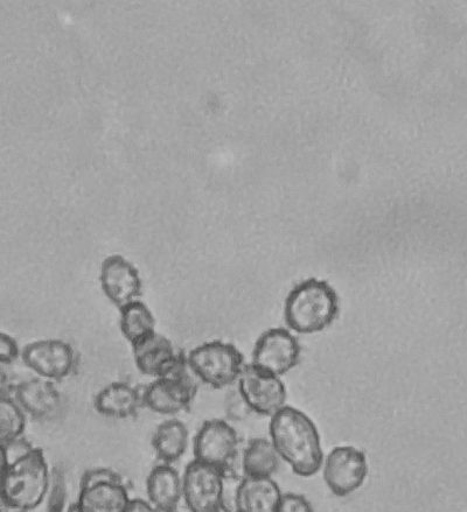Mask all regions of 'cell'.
<instances>
[{"label": "cell", "mask_w": 467, "mask_h": 512, "mask_svg": "<svg viewBox=\"0 0 467 512\" xmlns=\"http://www.w3.org/2000/svg\"><path fill=\"white\" fill-rule=\"evenodd\" d=\"M338 313V294L324 280H305L295 286L285 300V322L298 334L324 331L336 320Z\"/></svg>", "instance_id": "3957f363"}, {"label": "cell", "mask_w": 467, "mask_h": 512, "mask_svg": "<svg viewBox=\"0 0 467 512\" xmlns=\"http://www.w3.org/2000/svg\"><path fill=\"white\" fill-rule=\"evenodd\" d=\"M276 512H315L304 496L290 493L282 495Z\"/></svg>", "instance_id": "484cf974"}, {"label": "cell", "mask_w": 467, "mask_h": 512, "mask_svg": "<svg viewBox=\"0 0 467 512\" xmlns=\"http://www.w3.org/2000/svg\"><path fill=\"white\" fill-rule=\"evenodd\" d=\"M188 368L199 382L213 389H223L238 382L245 359L232 343H202L185 355Z\"/></svg>", "instance_id": "277c9868"}, {"label": "cell", "mask_w": 467, "mask_h": 512, "mask_svg": "<svg viewBox=\"0 0 467 512\" xmlns=\"http://www.w3.org/2000/svg\"><path fill=\"white\" fill-rule=\"evenodd\" d=\"M190 445V431L179 419H167L152 436V448L160 464L173 465L184 457Z\"/></svg>", "instance_id": "d6986e66"}, {"label": "cell", "mask_w": 467, "mask_h": 512, "mask_svg": "<svg viewBox=\"0 0 467 512\" xmlns=\"http://www.w3.org/2000/svg\"><path fill=\"white\" fill-rule=\"evenodd\" d=\"M100 285L104 296L117 310L142 300L141 273L134 264L121 255L104 259L100 270Z\"/></svg>", "instance_id": "7c38bea8"}, {"label": "cell", "mask_w": 467, "mask_h": 512, "mask_svg": "<svg viewBox=\"0 0 467 512\" xmlns=\"http://www.w3.org/2000/svg\"><path fill=\"white\" fill-rule=\"evenodd\" d=\"M27 417L11 394L0 392V445L24 437Z\"/></svg>", "instance_id": "7402d4cb"}, {"label": "cell", "mask_w": 467, "mask_h": 512, "mask_svg": "<svg viewBox=\"0 0 467 512\" xmlns=\"http://www.w3.org/2000/svg\"><path fill=\"white\" fill-rule=\"evenodd\" d=\"M132 352L137 369L143 375L153 378L169 375L185 357L170 339L159 333L132 346Z\"/></svg>", "instance_id": "5bb4252c"}, {"label": "cell", "mask_w": 467, "mask_h": 512, "mask_svg": "<svg viewBox=\"0 0 467 512\" xmlns=\"http://www.w3.org/2000/svg\"><path fill=\"white\" fill-rule=\"evenodd\" d=\"M269 433L278 457L298 476L310 478L322 468L324 452L320 434L303 411L284 406L271 417Z\"/></svg>", "instance_id": "6da1fadb"}, {"label": "cell", "mask_w": 467, "mask_h": 512, "mask_svg": "<svg viewBox=\"0 0 467 512\" xmlns=\"http://www.w3.org/2000/svg\"><path fill=\"white\" fill-rule=\"evenodd\" d=\"M146 496L159 512L178 511L183 502V475L173 465H157L146 479Z\"/></svg>", "instance_id": "2e32d148"}, {"label": "cell", "mask_w": 467, "mask_h": 512, "mask_svg": "<svg viewBox=\"0 0 467 512\" xmlns=\"http://www.w3.org/2000/svg\"><path fill=\"white\" fill-rule=\"evenodd\" d=\"M0 512H8V511H0Z\"/></svg>", "instance_id": "4dcf8cb0"}, {"label": "cell", "mask_w": 467, "mask_h": 512, "mask_svg": "<svg viewBox=\"0 0 467 512\" xmlns=\"http://www.w3.org/2000/svg\"><path fill=\"white\" fill-rule=\"evenodd\" d=\"M20 359L34 375L54 383L71 376L78 364L74 348L58 339L29 343L20 352Z\"/></svg>", "instance_id": "ba28073f"}, {"label": "cell", "mask_w": 467, "mask_h": 512, "mask_svg": "<svg viewBox=\"0 0 467 512\" xmlns=\"http://www.w3.org/2000/svg\"><path fill=\"white\" fill-rule=\"evenodd\" d=\"M124 512H159L148 501L143 499H131L127 510Z\"/></svg>", "instance_id": "4316f807"}, {"label": "cell", "mask_w": 467, "mask_h": 512, "mask_svg": "<svg viewBox=\"0 0 467 512\" xmlns=\"http://www.w3.org/2000/svg\"><path fill=\"white\" fill-rule=\"evenodd\" d=\"M52 468L40 448L12 461L0 478V495L8 512H32L44 504Z\"/></svg>", "instance_id": "7a4b0ae2"}, {"label": "cell", "mask_w": 467, "mask_h": 512, "mask_svg": "<svg viewBox=\"0 0 467 512\" xmlns=\"http://www.w3.org/2000/svg\"><path fill=\"white\" fill-rule=\"evenodd\" d=\"M130 501L128 488L122 481L82 487L75 503L80 512H124Z\"/></svg>", "instance_id": "ac0fdd59"}, {"label": "cell", "mask_w": 467, "mask_h": 512, "mask_svg": "<svg viewBox=\"0 0 467 512\" xmlns=\"http://www.w3.org/2000/svg\"><path fill=\"white\" fill-rule=\"evenodd\" d=\"M226 473L193 460L183 474V502L190 512H220L226 495Z\"/></svg>", "instance_id": "8992f818"}, {"label": "cell", "mask_w": 467, "mask_h": 512, "mask_svg": "<svg viewBox=\"0 0 467 512\" xmlns=\"http://www.w3.org/2000/svg\"><path fill=\"white\" fill-rule=\"evenodd\" d=\"M20 352L22 349L19 348L17 341L9 334L0 332V367L15 363L20 357Z\"/></svg>", "instance_id": "d4e9b609"}, {"label": "cell", "mask_w": 467, "mask_h": 512, "mask_svg": "<svg viewBox=\"0 0 467 512\" xmlns=\"http://www.w3.org/2000/svg\"><path fill=\"white\" fill-rule=\"evenodd\" d=\"M143 406L142 394L132 385L113 382L97 392L94 408L99 415L111 419H128Z\"/></svg>", "instance_id": "e0dca14e"}, {"label": "cell", "mask_w": 467, "mask_h": 512, "mask_svg": "<svg viewBox=\"0 0 467 512\" xmlns=\"http://www.w3.org/2000/svg\"><path fill=\"white\" fill-rule=\"evenodd\" d=\"M174 512H179V511H174Z\"/></svg>", "instance_id": "d6a6232c"}, {"label": "cell", "mask_w": 467, "mask_h": 512, "mask_svg": "<svg viewBox=\"0 0 467 512\" xmlns=\"http://www.w3.org/2000/svg\"><path fill=\"white\" fill-rule=\"evenodd\" d=\"M220 512H227V511H225V510H221Z\"/></svg>", "instance_id": "f546056e"}, {"label": "cell", "mask_w": 467, "mask_h": 512, "mask_svg": "<svg viewBox=\"0 0 467 512\" xmlns=\"http://www.w3.org/2000/svg\"><path fill=\"white\" fill-rule=\"evenodd\" d=\"M281 466V458L270 440L257 438L247 445L242 455V469L246 476L271 478Z\"/></svg>", "instance_id": "44dd1931"}, {"label": "cell", "mask_w": 467, "mask_h": 512, "mask_svg": "<svg viewBox=\"0 0 467 512\" xmlns=\"http://www.w3.org/2000/svg\"><path fill=\"white\" fill-rule=\"evenodd\" d=\"M301 359V346L287 329L273 328L257 340L253 366L270 375L280 377L294 369Z\"/></svg>", "instance_id": "8fae6325"}, {"label": "cell", "mask_w": 467, "mask_h": 512, "mask_svg": "<svg viewBox=\"0 0 467 512\" xmlns=\"http://www.w3.org/2000/svg\"><path fill=\"white\" fill-rule=\"evenodd\" d=\"M65 512H80V511L78 509V506H76V503L73 502V503L69 504V506L67 507Z\"/></svg>", "instance_id": "83f0119b"}, {"label": "cell", "mask_w": 467, "mask_h": 512, "mask_svg": "<svg viewBox=\"0 0 467 512\" xmlns=\"http://www.w3.org/2000/svg\"><path fill=\"white\" fill-rule=\"evenodd\" d=\"M199 381L186 357L169 375L155 378L142 392L145 408L162 416H177L191 408L198 394Z\"/></svg>", "instance_id": "5b68a950"}, {"label": "cell", "mask_w": 467, "mask_h": 512, "mask_svg": "<svg viewBox=\"0 0 467 512\" xmlns=\"http://www.w3.org/2000/svg\"><path fill=\"white\" fill-rule=\"evenodd\" d=\"M0 511H6V509H5V507H4V503H3L2 495H0Z\"/></svg>", "instance_id": "f1b7e54d"}, {"label": "cell", "mask_w": 467, "mask_h": 512, "mask_svg": "<svg viewBox=\"0 0 467 512\" xmlns=\"http://www.w3.org/2000/svg\"><path fill=\"white\" fill-rule=\"evenodd\" d=\"M238 385L242 401L259 415L273 417L287 406V388L280 377L264 373L253 364L243 368Z\"/></svg>", "instance_id": "30bf717a"}, {"label": "cell", "mask_w": 467, "mask_h": 512, "mask_svg": "<svg viewBox=\"0 0 467 512\" xmlns=\"http://www.w3.org/2000/svg\"><path fill=\"white\" fill-rule=\"evenodd\" d=\"M324 481L334 495H351L364 485L368 475L366 454L353 446L334 448L323 461Z\"/></svg>", "instance_id": "9c48e42d"}, {"label": "cell", "mask_w": 467, "mask_h": 512, "mask_svg": "<svg viewBox=\"0 0 467 512\" xmlns=\"http://www.w3.org/2000/svg\"><path fill=\"white\" fill-rule=\"evenodd\" d=\"M282 492L271 478L245 476L236 486L233 512H276Z\"/></svg>", "instance_id": "9a60e30c"}, {"label": "cell", "mask_w": 467, "mask_h": 512, "mask_svg": "<svg viewBox=\"0 0 467 512\" xmlns=\"http://www.w3.org/2000/svg\"><path fill=\"white\" fill-rule=\"evenodd\" d=\"M67 481L66 475L60 468L55 467L51 472L50 485H48L45 502L47 512H65L67 509Z\"/></svg>", "instance_id": "603a6c76"}, {"label": "cell", "mask_w": 467, "mask_h": 512, "mask_svg": "<svg viewBox=\"0 0 467 512\" xmlns=\"http://www.w3.org/2000/svg\"><path fill=\"white\" fill-rule=\"evenodd\" d=\"M122 476L110 468H93L89 469L82 475L80 480V488L97 485V483L106 482H122Z\"/></svg>", "instance_id": "cb8c5ba5"}, {"label": "cell", "mask_w": 467, "mask_h": 512, "mask_svg": "<svg viewBox=\"0 0 467 512\" xmlns=\"http://www.w3.org/2000/svg\"><path fill=\"white\" fill-rule=\"evenodd\" d=\"M239 448V434L232 425L222 419L207 420L194 437V460L227 472Z\"/></svg>", "instance_id": "52a82bcc"}, {"label": "cell", "mask_w": 467, "mask_h": 512, "mask_svg": "<svg viewBox=\"0 0 467 512\" xmlns=\"http://www.w3.org/2000/svg\"><path fill=\"white\" fill-rule=\"evenodd\" d=\"M18 512H24V511H18Z\"/></svg>", "instance_id": "1f68e13d"}, {"label": "cell", "mask_w": 467, "mask_h": 512, "mask_svg": "<svg viewBox=\"0 0 467 512\" xmlns=\"http://www.w3.org/2000/svg\"><path fill=\"white\" fill-rule=\"evenodd\" d=\"M120 311V329L131 347L157 333V321L142 300L124 306Z\"/></svg>", "instance_id": "ffe728a7"}, {"label": "cell", "mask_w": 467, "mask_h": 512, "mask_svg": "<svg viewBox=\"0 0 467 512\" xmlns=\"http://www.w3.org/2000/svg\"><path fill=\"white\" fill-rule=\"evenodd\" d=\"M11 395L26 417L33 419L52 418L62 403L57 383L37 376L16 383Z\"/></svg>", "instance_id": "4fadbf2b"}]
</instances>
